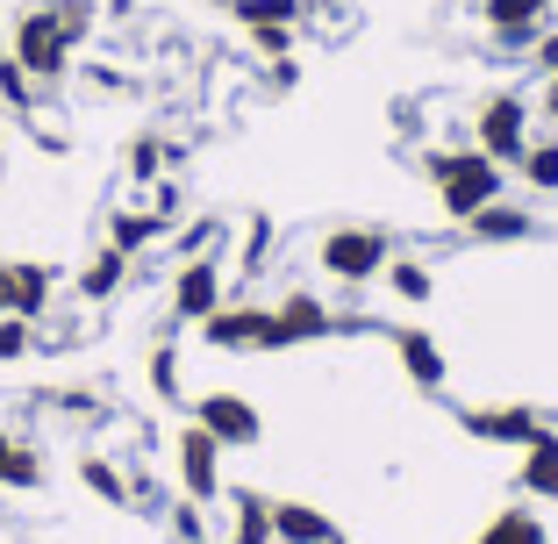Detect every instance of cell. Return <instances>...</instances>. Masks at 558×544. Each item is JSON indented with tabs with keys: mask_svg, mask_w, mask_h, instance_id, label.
Segmentation results:
<instances>
[{
	"mask_svg": "<svg viewBox=\"0 0 558 544\" xmlns=\"http://www.w3.org/2000/svg\"><path fill=\"white\" fill-rule=\"evenodd\" d=\"M144 379H150V395H158L165 409H180V401H186V387H180V344H158V351H150Z\"/></svg>",
	"mask_w": 558,
	"mask_h": 544,
	"instance_id": "28",
	"label": "cell"
},
{
	"mask_svg": "<svg viewBox=\"0 0 558 544\" xmlns=\"http://www.w3.org/2000/svg\"><path fill=\"white\" fill-rule=\"evenodd\" d=\"M201 344H208V351H236V359H251V351H279L272 301H222V309L201 323Z\"/></svg>",
	"mask_w": 558,
	"mask_h": 544,
	"instance_id": "7",
	"label": "cell"
},
{
	"mask_svg": "<svg viewBox=\"0 0 558 544\" xmlns=\"http://www.w3.org/2000/svg\"><path fill=\"white\" fill-rule=\"evenodd\" d=\"M387 351H395V365H401V379L409 387H423V395H437L444 379H451V351L437 344L429 330H415V323H387Z\"/></svg>",
	"mask_w": 558,
	"mask_h": 544,
	"instance_id": "12",
	"label": "cell"
},
{
	"mask_svg": "<svg viewBox=\"0 0 558 544\" xmlns=\"http://www.w3.org/2000/svg\"><path fill=\"white\" fill-rule=\"evenodd\" d=\"M551 8H558V0H551Z\"/></svg>",
	"mask_w": 558,
	"mask_h": 544,
	"instance_id": "41",
	"label": "cell"
},
{
	"mask_svg": "<svg viewBox=\"0 0 558 544\" xmlns=\"http://www.w3.org/2000/svg\"><path fill=\"white\" fill-rule=\"evenodd\" d=\"M186 409H194V423L208 430L222 451H251V445H265V415H258V401L236 395V387H215V395L186 401Z\"/></svg>",
	"mask_w": 558,
	"mask_h": 544,
	"instance_id": "9",
	"label": "cell"
},
{
	"mask_svg": "<svg viewBox=\"0 0 558 544\" xmlns=\"http://www.w3.org/2000/svg\"><path fill=\"white\" fill-rule=\"evenodd\" d=\"M272 330H279V351L323 344V337H337V309H329L315 287H294V294L272 301Z\"/></svg>",
	"mask_w": 558,
	"mask_h": 544,
	"instance_id": "11",
	"label": "cell"
},
{
	"mask_svg": "<svg viewBox=\"0 0 558 544\" xmlns=\"http://www.w3.org/2000/svg\"><path fill=\"white\" fill-rule=\"evenodd\" d=\"M230 22L251 36V50H258L265 65H272V58H294V36H301V22H308V0H230Z\"/></svg>",
	"mask_w": 558,
	"mask_h": 544,
	"instance_id": "6",
	"label": "cell"
},
{
	"mask_svg": "<svg viewBox=\"0 0 558 544\" xmlns=\"http://www.w3.org/2000/svg\"><path fill=\"white\" fill-rule=\"evenodd\" d=\"M172 480H180V495L201 501V509H215V501L230 495L222 487V445L201 423H180V437H172Z\"/></svg>",
	"mask_w": 558,
	"mask_h": 544,
	"instance_id": "8",
	"label": "cell"
},
{
	"mask_svg": "<svg viewBox=\"0 0 558 544\" xmlns=\"http://www.w3.org/2000/svg\"><path fill=\"white\" fill-rule=\"evenodd\" d=\"M459 430L473 437V445H501V451H530L544 437V415L530 409V401H480V409H465L459 415Z\"/></svg>",
	"mask_w": 558,
	"mask_h": 544,
	"instance_id": "10",
	"label": "cell"
},
{
	"mask_svg": "<svg viewBox=\"0 0 558 544\" xmlns=\"http://www.w3.org/2000/svg\"><path fill=\"white\" fill-rule=\"evenodd\" d=\"M50 294H58V265H44V258H15V315L44 323V315H50Z\"/></svg>",
	"mask_w": 558,
	"mask_h": 544,
	"instance_id": "20",
	"label": "cell"
},
{
	"mask_svg": "<svg viewBox=\"0 0 558 544\" xmlns=\"http://www.w3.org/2000/svg\"><path fill=\"white\" fill-rule=\"evenodd\" d=\"M80 487H86L94 501H108V509H130V501H136L130 473H122L108 451H86V459H80Z\"/></svg>",
	"mask_w": 558,
	"mask_h": 544,
	"instance_id": "22",
	"label": "cell"
},
{
	"mask_svg": "<svg viewBox=\"0 0 558 544\" xmlns=\"http://www.w3.org/2000/svg\"><path fill=\"white\" fill-rule=\"evenodd\" d=\"M222 509H230V523L215 530L222 544H272V495H258V487H230Z\"/></svg>",
	"mask_w": 558,
	"mask_h": 544,
	"instance_id": "16",
	"label": "cell"
},
{
	"mask_svg": "<svg viewBox=\"0 0 558 544\" xmlns=\"http://www.w3.org/2000/svg\"><path fill=\"white\" fill-rule=\"evenodd\" d=\"M29 351H44V330L29 315H0V365H22Z\"/></svg>",
	"mask_w": 558,
	"mask_h": 544,
	"instance_id": "31",
	"label": "cell"
},
{
	"mask_svg": "<svg viewBox=\"0 0 558 544\" xmlns=\"http://www.w3.org/2000/svg\"><path fill=\"white\" fill-rule=\"evenodd\" d=\"M265 86H272V94H294V86H301V65H294V58H272V65H265Z\"/></svg>",
	"mask_w": 558,
	"mask_h": 544,
	"instance_id": "35",
	"label": "cell"
},
{
	"mask_svg": "<svg viewBox=\"0 0 558 544\" xmlns=\"http://www.w3.org/2000/svg\"><path fill=\"white\" fill-rule=\"evenodd\" d=\"M180 208H186V201H180V186H172V180L150 186V215H158L165 230H180Z\"/></svg>",
	"mask_w": 558,
	"mask_h": 544,
	"instance_id": "34",
	"label": "cell"
},
{
	"mask_svg": "<svg viewBox=\"0 0 558 544\" xmlns=\"http://www.w3.org/2000/svg\"><path fill=\"white\" fill-rule=\"evenodd\" d=\"M515 487L530 501H558V430H544L530 451H515Z\"/></svg>",
	"mask_w": 558,
	"mask_h": 544,
	"instance_id": "18",
	"label": "cell"
},
{
	"mask_svg": "<svg viewBox=\"0 0 558 544\" xmlns=\"http://www.w3.org/2000/svg\"><path fill=\"white\" fill-rule=\"evenodd\" d=\"M265 244H272V222L251 215V222H244V273H258V265H265Z\"/></svg>",
	"mask_w": 558,
	"mask_h": 544,
	"instance_id": "33",
	"label": "cell"
},
{
	"mask_svg": "<svg viewBox=\"0 0 558 544\" xmlns=\"http://www.w3.org/2000/svg\"><path fill=\"white\" fill-rule=\"evenodd\" d=\"M515 180L530 194H558V136H530V150L515 158Z\"/></svg>",
	"mask_w": 558,
	"mask_h": 544,
	"instance_id": "26",
	"label": "cell"
},
{
	"mask_svg": "<svg viewBox=\"0 0 558 544\" xmlns=\"http://www.w3.org/2000/svg\"><path fill=\"white\" fill-rule=\"evenodd\" d=\"M423 180H429V194H437V208L451 215V222H473L487 201L509 194V166H494L487 150H473V144L423 150Z\"/></svg>",
	"mask_w": 558,
	"mask_h": 544,
	"instance_id": "1",
	"label": "cell"
},
{
	"mask_svg": "<svg viewBox=\"0 0 558 544\" xmlns=\"http://www.w3.org/2000/svg\"><path fill=\"white\" fill-rule=\"evenodd\" d=\"M0 108H8V116H22V122L44 108V86L15 65V50H8V44H0Z\"/></svg>",
	"mask_w": 558,
	"mask_h": 544,
	"instance_id": "23",
	"label": "cell"
},
{
	"mask_svg": "<svg viewBox=\"0 0 558 544\" xmlns=\"http://www.w3.org/2000/svg\"><path fill=\"white\" fill-rule=\"evenodd\" d=\"M272 544H344V530H337L329 509H315V501L272 495Z\"/></svg>",
	"mask_w": 558,
	"mask_h": 544,
	"instance_id": "14",
	"label": "cell"
},
{
	"mask_svg": "<svg viewBox=\"0 0 558 544\" xmlns=\"http://www.w3.org/2000/svg\"><path fill=\"white\" fill-rule=\"evenodd\" d=\"M165 530H172V544H215V523H208V509L201 501H165Z\"/></svg>",
	"mask_w": 558,
	"mask_h": 544,
	"instance_id": "29",
	"label": "cell"
},
{
	"mask_svg": "<svg viewBox=\"0 0 558 544\" xmlns=\"http://www.w3.org/2000/svg\"><path fill=\"white\" fill-rule=\"evenodd\" d=\"M0 315H15V258H0Z\"/></svg>",
	"mask_w": 558,
	"mask_h": 544,
	"instance_id": "37",
	"label": "cell"
},
{
	"mask_svg": "<svg viewBox=\"0 0 558 544\" xmlns=\"http://www.w3.org/2000/svg\"><path fill=\"white\" fill-rule=\"evenodd\" d=\"M165 244H172V265H186V258H208L215 244H230V222H222V215H194V222H186V230H172Z\"/></svg>",
	"mask_w": 558,
	"mask_h": 544,
	"instance_id": "25",
	"label": "cell"
},
{
	"mask_svg": "<svg viewBox=\"0 0 558 544\" xmlns=\"http://www.w3.org/2000/svg\"><path fill=\"white\" fill-rule=\"evenodd\" d=\"M530 58H537V72H544V80L558 72V22H551V29L537 36V44H530Z\"/></svg>",
	"mask_w": 558,
	"mask_h": 544,
	"instance_id": "36",
	"label": "cell"
},
{
	"mask_svg": "<svg viewBox=\"0 0 558 544\" xmlns=\"http://www.w3.org/2000/svg\"><path fill=\"white\" fill-rule=\"evenodd\" d=\"M165 237H172V230H165L150 208H116V215H108V244H116L122 258H144L150 244H165Z\"/></svg>",
	"mask_w": 558,
	"mask_h": 544,
	"instance_id": "19",
	"label": "cell"
},
{
	"mask_svg": "<svg viewBox=\"0 0 558 544\" xmlns=\"http://www.w3.org/2000/svg\"><path fill=\"white\" fill-rule=\"evenodd\" d=\"M130 265H136V258H122L116 244H100L94 258L80 265V280H72V294H80L86 309H100V301H116L122 287H130Z\"/></svg>",
	"mask_w": 558,
	"mask_h": 544,
	"instance_id": "17",
	"label": "cell"
},
{
	"mask_svg": "<svg viewBox=\"0 0 558 544\" xmlns=\"http://www.w3.org/2000/svg\"><path fill=\"white\" fill-rule=\"evenodd\" d=\"M50 15H58V29L72 36V50H80L86 36L100 29V0H50Z\"/></svg>",
	"mask_w": 558,
	"mask_h": 544,
	"instance_id": "32",
	"label": "cell"
},
{
	"mask_svg": "<svg viewBox=\"0 0 558 544\" xmlns=\"http://www.w3.org/2000/svg\"><path fill=\"white\" fill-rule=\"evenodd\" d=\"M473 544H551V530H544V516H530V509H501V516L480 523Z\"/></svg>",
	"mask_w": 558,
	"mask_h": 544,
	"instance_id": "24",
	"label": "cell"
},
{
	"mask_svg": "<svg viewBox=\"0 0 558 544\" xmlns=\"http://www.w3.org/2000/svg\"><path fill=\"white\" fill-rule=\"evenodd\" d=\"M165 166H172V144H165V136H136L130 158H122V172H130L136 186H158V180H165Z\"/></svg>",
	"mask_w": 558,
	"mask_h": 544,
	"instance_id": "27",
	"label": "cell"
},
{
	"mask_svg": "<svg viewBox=\"0 0 558 544\" xmlns=\"http://www.w3.org/2000/svg\"><path fill=\"white\" fill-rule=\"evenodd\" d=\"M473 150H487L494 166L515 172V158L530 150V100L509 94V86L480 100V108H473Z\"/></svg>",
	"mask_w": 558,
	"mask_h": 544,
	"instance_id": "5",
	"label": "cell"
},
{
	"mask_svg": "<svg viewBox=\"0 0 558 544\" xmlns=\"http://www.w3.org/2000/svg\"><path fill=\"white\" fill-rule=\"evenodd\" d=\"M0 150H8V108H0Z\"/></svg>",
	"mask_w": 558,
	"mask_h": 544,
	"instance_id": "40",
	"label": "cell"
},
{
	"mask_svg": "<svg viewBox=\"0 0 558 544\" xmlns=\"http://www.w3.org/2000/svg\"><path fill=\"white\" fill-rule=\"evenodd\" d=\"M8 451H15V437H8V430H0V480H8Z\"/></svg>",
	"mask_w": 558,
	"mask_h": 544,
	"instance_id": "39",
	"label": "cell"
},
{
	"mask_svg": "<svg viewBox=\"0 0 558 544\" xmlns=\"http://www.w3.org/2000/svg\"><path fill=\"white\" fill-rule=\"evenodd\" d=\"M379 280H387V294H395L401 309H429V301H437V273H429L423 258H409V251H395V265H387Z\"/></svg>",
	"mask_w": 558,
	"mask_h": 544,
	"instance_id": "21",
	"label": "cell"
},
{
	"mask_svg": "<svg viewBox=\"0 0 558 544\" xmlns=\"http://www.w3.org/2000/svg\"><path fill=\"white\" fill-rule=\"evenodd\" d=\"M537 116H544V122H558V72L537 86Z\"/></svg>",
	"mask_w": 558,
	"mask_h": 544,
	"instance_id": "38",
	"label": "cell"
},
{
	"mask_svg": "<svg viewBox=\"0 0 558 544\" xmlns=\"http://www.w3.org/2000/svg\"><path fill=\"white\" fill-rule=\"evenodd\" d=\"M323 273L337 287H379V273L395 265V237L379 230V222H337V230H323Z\"/></svg>",
	"mask_w": 558,
	"mask_h": 544,
	"instance_id": "3",
	"label": "cell"
},
{
	"mask_svg": "<svg viewBox=\"0 0 558 544\" xmlns=\"http://www.w3.org/2000/svg\"><path fill=\"white\" fill-rule=\"evenodd\" d=\"M480 29L501 50H530L551 29V0H480Z\"/></svg>",
	"mask_w": 558,
	"mask_h": 544,
	"instance_id": "13",
	"label": "cell"
},
{
	"mask_svg": "<svg viewBox=\"0 0 558 544\" xmlns=\"http://www.w3.org/2000/svg\"><path fill=\"white\" fill-rule=\"evenodd\" d=\"M465 237H473V244H487V251H501V244H530V237H537V215L523 208V201H487V208L473 215V222H465Z\"/></svg>",
	"mask_w": 558,
	"mask_h": 544,
	"instance_id": "15",
	"label": "cell"
},
{
	"mask_svg": "<svg viewBox=\"0 0 558 544\" xmlns=\"http://www.w3.org/2000/svg\"><path fill=\"white\" fill-rule=\"evenodd\" d=\"M8 50H15V65L29 72L44 94H50V86H65L72 80V58H80L72 36L58 29V15H50V0H29V8L8 22Z\"/></svg>",
	"mask_w": 558,
	"mask_h": 544,
	"instance_id": "2",
	"label": "cell"
},
{
	"mask_svg": "<svg viewBox=\"0 0 558 544\" xmlns=\"http://www.w3.org/2000/svg\"><path fill=\"white\" fill-rule=\"evenodd\" d=\"M44 480H50L44 451H36V445H22V437H15V451H8V480H0V487H15V495H36Z\"/></svg>",
	"mask_w": 558,
	"mask_h": 544,
	"instance_id": "30",
	"label": "cell"
},
{
	"mask_svg": "<svg viewBox=\"0 0 558 544\" xmlns=\"http://www.w3.org/2000/svg\"><path fill=\"white\" fill-rule=\"evenodd\" d=\"M222 301H230V265H222V251L172 265V287H165V309H172V323L201 330V323H208Z\"/></svg>",
	"mask_w": 558,
	"mask_h": 544,
	"instance_id": "4",
	"label": "cell"
}]
</instances>
